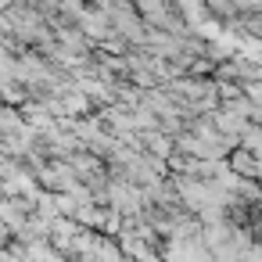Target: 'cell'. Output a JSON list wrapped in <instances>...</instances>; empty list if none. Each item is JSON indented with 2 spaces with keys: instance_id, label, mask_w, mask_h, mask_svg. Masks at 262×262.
Masks as SVG:
<instances>
[{
  "instance_id": "cell-1",
  "label": "cell",
  "mask_w": 262,
  "mask_h": 262,
  "mask_svg": "<svg viewBox=\"0 0 262 262\" xmlns=\"http://www.w3.org/2000/svg\"><path fill=\"white\" fill-rule=\"evenodd\" d=\"M162 262H215L205 237H169L162 248Z\"/></svg>"
},
{
  "instance_id": "cell-2",
  "label": "cell",
  "mask_w": 262,
  "mask_h": 262,
  "mask_svg": "<svg viewBox=\"0 0 262 262\" xmlns=\"http://www.w3.org/2000/svg\"><path fill=\"white\" fill-rule=\"evenodd\" d=\"M144 137H147V140H144V147L151 151V158H158V162H162V158H169V155H172V140H169L165 133H144Z\"/></svg>"
},
{
  "instance_id": "cell-3",
  "label": "cell",
  "mask_w": 262,
  "mask_h": 262,
  "mask_svg": "<svg viewBox=\"0 0 262 262\" xmlns=\"http://www.w3.org/2000/svg\"><path fill=\"white\" fill-rule=\"evenodd\" d=\"M205 4V0H176V8L183 11V18H190V22H198V8Z\"/></svg>"
},
{
  "instance_id": "cell-4",
  "label": "cell",
  "mask_w": 262,
  "mask_h": 262,
  "mask_svg": "<svg viewBox=\"0 0 262 262\" xmlns=\"http://www.w3.org/2000/svg\"><path fill=\"white\" fill-rule=\"evenodd\" d=\"M8 237H11V230H8V223H4V219H0V248L8 244Z\"/></svg>"
}]
</instances>
